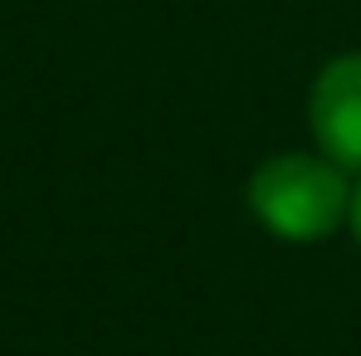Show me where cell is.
<instances>
[{"instance_id":"cell-1","label":"cell","mask_w":361,"mask_h":356,"mask_svg":"<svg viewBox=\"0 0 361 356\" xmlns=\"http://www.w3.org/2000/svg\"><path fill=\"white\" fill-rule=\"evenodd\" d=\"M254 210L279 235L312 239L332 230V220L352 205H347V180L337 166L312 161V156H283L254 176Z\"/></svg>"},{"instance_id":"cell-2","label":"cell","mask_w":361,"mask_h":356,"mask_svg":"<svg viewBox=\"0 0 361 356\" xmlns=\"http://www.w3.org/2000/svg\"><path fill=\"white\" fill-rule=\"evenodd\" d=\"M312 132L337 166H361V54H347L317 73Z\"/></svg>"},{"instance_id":"cell-3","label":"cell","mask_w":361,"mask_h":356,"mask_svg":"<svg viewBox=\"0 0 361 356\" xmlns=\"http://www.w3.org/2000/svg\"><path fill=\"white\" fill-rule=\"evenodd\" d=\"M352 225H357V239H361V185H357V195H352Z\"/></svg>"}]
</instances>
